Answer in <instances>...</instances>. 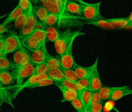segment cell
<instances>
[{
  "instance_id": "cell-1",
  "label": "cell",
  "mask_w": 132,
  "mask_h": 112,
  "mask_svg": "<svg viewBox=\"0 0 132 112\" xmlns=\"http://www.w3.org/2000/svg\"><path fill=\"white\" fill-rule=\"evenodd\" d=\"M85 35V33L78 31H73L70 29H67L61 33L60 37L54 42L55 49L58 55L63 53L68 48L70 43L77 36Z\"/></svg>"
},
{
  "instance_id": "cell-2",
  "label": "cell",
  "mask_w": 132,
  "mask_h": 112,
  "mask_svg": "<svg viewBox=\"0 0 132 112\" xmlns=\"http://www.w3.org/2000/svg\"><path fill=\"white\" fill-rule=\"evenodd\" d=\"M81 8V18L88 22L93 21L103 18L100 13L101 2L96 3H88L81 0H77Z\"/></svg>"
},
{
  "instance_id": "cell-3",
  "label": "cell",
  "mask_w": 132,
  "mask_h": 112,
  "mask_svg": "<svg viewBox=\"0 0 132 112\" xmlns=\"http://www.w3.org/2000/svg\"><path fill=\"white\" fill-rule=\"evenodd\" d=\"M35 64L30 62L24 65H15L12 73L16 78V86L20 87L23 83L25 78L29 77L33 75Z\"/></svg>"
},
{
  "instance_id": "cell-4",
  "label": "cell",
  "mask_w": 132,
  "mask_h": 112,
  "mask_svg": "<svg viewBox=\"0 0 132 112\" xmlns=\"http://www.w3.org/2000/svg\"><path fill=\"white\" fill-rule=\"evenodd\" d=\"M23 47L19 36L15 33L11 32L6 37L5 46L0 52V57L6 56L7 54L15 52Z\"/></svg>"
},
{
  "instance_id": "cell-5",
  "label": "cell",
  "mask_w": 132,
  "mask_h": 112,
  "mask_svg": "<svg viewBox=\"0 0 132 112\" xmlns=\"http://www.w3.org/2000/svg\"><path fill=\"white\" fill-rule=\"evenodd\" d=\"M73 40L67 49L61 55H59L58 58L61 64V68L64 69H74L76 63L72 55Z\"/></svg>"
},
{
  "instance_id": "cell-6",
  "label": "cell",
  "mask_w": 132,
  "mask_h": 112,
  "mask_svg": "<svg viewBox=\"0 0 132 112\" xmlns=\"http://www.w3.org/2000/svg\"><path fill=\"white\" fill-rule=\"evenodd\" d=\"M62 16L81 18V8L77 0L66 1Z\"/></svg>"
},
{
  "instance_id": "cell-7",
  "label": "cell",
  "mask_w": 132,
  "mask_h": 112,
  "mask_svg": "<svg viewBox=\"0 0 132 112\" xmlns=\"http://www.w3.org/2000/svg\"><path fill=\"white\" fill-rule=\"evenodd\" d=\"M13 59L15 65H24L31 62V53L26 48L22 47L14 52Z\"/></svg>"
},
{
  "instance_id": "cell-8",
  "label": "cell",
  "mask_w": 132,
  "mask_h": 112,
  "mask_svg": "<svg viewBox=\"0 0 132 112\" xmlns=\"http://www.w3.org/2000/svg\"><path fill=\"white\" fill-rule=\"evenodd\" d=\"M97 61L98 58H96L94 63L93 64V70L89 78L90 88L92 92H98L102 87L99 73L97 70Z\"/></svg>"
},
{
  "instance_id": "cell-9",
  "label": "cell",
  "mask_w": 132,
  "mask_h": 112,
  "mask_svg": "<svg viewBox=\"0 0 132 112\" xmlns=\"http://www.w3.org/2000/svg\"><path fill=\"white\" fill-rule=\"evenodd\" d=\"M48 78L46 74H42L40 75H32L30 77H29L28 79L19 87H18L16 91L14 92L13 94V98L17 96V95L24 88H30L31 86L35 84L37 82H39L40 81Z\"/></svg>"
},
{
  "instance_id": "cell-10",
  "label": "cell",
  "mask_w": 132,
  "mask_h": 112,
  "mask_svg": "<svg viewBox=\"0 0 132 112\" xmlns=\"http://www.w3.org/2000/svg\"><path fill=\"white\" fill-rule=\"evenodd\" d=\"M21 42L23 47L31 52L37 51L42 46L41 43L34 35L33 33L22 40Z\"/></svg>"
},
{
  "instance_id": "cell-11",
  "label": "cell",
  "mask_w": 132,
  "mask_h": 112,
  "mask_svg": "<svg viewBox=\"0 0 132 112\" xmlns=\"http://www.w3.org/2000/svg\"><path fill=\"white\" fill-rule=\"evenodd\" d=\"M47 53L48 52L46 50L45 44L42 45L38 50L31 52V62L35 65L45 63Z\"/></svg>"
},
{
  "instance_id": "cell-12",
  "label": "cell",
  "mask_w": 132,
  "mask_h": 112,
  "mask_svg": "<svg viewBox=\"0 0 132 112\" xmlns=\"http://www.w3.org/2000/svg\"><path fill=\"white\" fill-rule=\"evenodd\" d=\"M129 95H132V88H130L128 86H117L116 88L112 92L109 100L116 101Z\"/></svg>"
},
{
  "instance_id": "cell-13",
  "label": "cell",
  "mask_w": 132,
  "mask_h": 112,
  "mask_svg": "<svg viewBox=\"0 0 132 112\" xmlns=\"http://www.w3.org/2000/svg\"><path fill=\"white\" fill-rule=\"evenodd\" d=\"M110 29L130 27L131 23L127 17L120 18L107 19Z\"/></svg>"
},
{
  "instance_id": "cell-14",
  "label": "cell",
  "mask_w": 132,
  "mask_h": 112,
  "mask_svg": "<svg viewBox=\"0 0 132 112\" xmlns=\"http://www.w3.org/2000/svg\"><path fill=\"white\" fill-rule=\"evenodd\" d=\"M42 6L47 10V11L52 14H55L60 16L62 17L63 10L60 8L53 1H39Z\"/></svg>"
},
{
  "instance_id": "cell-15",
  "label": "cell",
  "mask_w": 132,
  "mask_h": 112,
  "mask_svg": "<svg viewBox=\"0 0 132 112\" xmlns=\"http://www.w3.org/2000/svg\"><path fill=\"white\" fill-rule=\"evenodd\" d=\"M1 86L10 85L16 81V78L12 72L9 71L0 70Z\"/></svg>"
},
{
  "instance_id": "cell-16",
  "label": "cell",
  "mask_w": 132,
  "mask_h": 112,
  "mask_svg": "<svg viewBox=\"0 0 132 112\" xmlns=\"http://www.w3.org/2000/svg\"><path fill=\"white\" fill-rule=\"evenodd\" d=\"M55 85L58 86V87L60 89V90L62 93L63 99L61 101V102H64V101L70 102L71 101L79 97L78 92L67 88L58 84H55Z\"/></svg>"
},
{
  "instance_id": "cell-17",
  "label": "cell",
  "mask_w": 132,
  "mask_h": 112,
  "mask_svg": "<svg viewBox=\"0 0 132 112\" xmlns=\"http://www.w3.org/2000/svg\"><path fill=\"white\" fill-rule=\"evenodd\" d=\"M79 92V97L80 98L84 107L85 109L91 108V104L93 95V92L91 89H82L78 92Z\"/></svg>"
},
{
  "instance_id": "cell-18",
  "label": "cell",
  "mask_w": 132,
  "mask_h": 112,
  "mask_svg": "<svg viewBox=\"0 0 132 112\" xmlns=\"http://www.w3.org/2000/svg\"><path fill=\"white\" fill-rule=\"evenodd\" d=\"M93 64L89 67H84L78 64H75L74 70L79 79L89 78L93 70Z\"/></svg>"
},
{
  "instance_id": "cell-19",
  "label": "cell",
  "mask_w": 132,
  "mask_h": 112,
  "mask_svg": "<svg viewBox=\"0 0 132 112\" xmlns=\"http://www.w3.org/2000/svg\"><path fill=\"white\" fill-rule=\"evenodd\" d=\"M33 12L38 21L45 23L49 12L42 5L35 6L32 7Z\"/></svg>"
},
{
  "instance_id": "cell-20",
  "label": "cell",
  "mask_w": 132,
  "mask_h": 112,
  "mask_svg": "<svg viewBox=\"0 0 132 112\" xmlns=\"http://www.w3.org/2000/svg\"><path fill=\"white\" fill-rule=\"evenodd\" d=\"M45 32L46 39L54 42L60 37L62 33L55 27H47Z\"/></svg>"
},
{
  "instance_id": "cell-21",
  "label": "cell",
  "mask_w": 132,
  "mask_h": 112,
  "mask_svg": "<svg viewBox=\"0 0 132 112\" xmlns=\"http://www.w3.org/2000/svg\"><path fill=\"white\" fill-rule=\"evenodd\" d=\"M46 74L48 78L54 80L55 82H61L64 79L63 72L61 68L48 70Z\"/></svg>"
},
{
  "instance_id": "cell-22",
  "label": "cell",
  "mask_w": 132,
  "mask_h": 112,
  "mask_svg": "<svg viewBox=\"0 0 132 112\" xmlns=\"http://www.w3.org/2000/svg\"><path fill=\"white\" fill-rule=\"evenodd\" d=\"M23 13V11L21 8L20 5L18 4L17 6L14 8V9L10 13L8 16L7 17L4 23L2 25L4 26L7 25L13 21H15L16 18L19 17L22 13Z\"/></svg>"
},
{
  "instance_id": "cell-23",
  "label": "cell",
  "mask_w": 132,
  "mask_h": 112,
  "mask_svg": "<svg viewBox=\"0 0 132 112\" xmlns=\"http://www.w3.org/2000/svg\"><path fill=\"white\" fill-rule=\"evenodd\" d=\"M10 87V86H9V87L1 86V106L4 102H6L14 108L12 102V99L13 98V95H11L8 91Z\"/></svg>"
},
{
  "instance_id": "cell-24",
  "label": "cell",
  "mask_w": 132,
  "mask_h": 112,
  "mask_svg": "<svg viewBox=\"0 0 132 112\" xmlns=\"http://www.w3.org/2000/svg\"><path fill=\"white\" fill-rule=\"evenodd\" d=\"M45 63L48 70L61 68V64L58 57H53L48 53L47 54Z\"/></svg>"
},
{
  "instance_id": "cell-25",
  "label": "cell",
  "mask_w": 132,
  "mask_h": 112,
  "mask_svg": "<svg viewBox=\"0 0 132 112\" xmlns=\"http://www.w3.org/2000/svg\"><path fill=\"white\" fill-rule=\"evenodd\" d=\"M62 17L57 14L49 13L45 21V24L47 27H56L59 24Z\"/></svg>"
},
{
  "instance_id": "cell-26",
  "label": "cell",
  "mask_w": 132,
  "mask_h": 112,
  "mask_svg": "<svg viewBox=\"0 0 132 112\" xmlns=\"http://www.w3.org/2000/svg\"><path fill=\"white\" fill-rule=\"evenodd\" d=\"M28 11H23V13L14 21V26L16 29L21 30L26 26Z\"/></svg>"
},
{
  "instance_id": "cell-27",
  "label": "cell",
  "mask_w": 132,
  "mask_h": 112,
  "mask_svg": "<svg viewBox=\"0 0 132 112\" xmlns=\"http://www.w3.org/2000/svg\"><path fill=\"white\" fill-rule=\"evenodd\" d=\"M116 87L117 86L109 87L102 86V87L100 89L98 92L103 101L106 100L107 99L109 100V98L112 92L116 88Z\"/></svg>"
},
{
  "instance_id": "cell-28",
  "label": "cell",
  "mask_w": 132,
  "mask_h": 112,
  "mask_svg": "<svg viewBox=\"0 0 132 112\" xmlns=\"http://www.w3.org/2000/svg\"><path fill=\"white\" fill-rule=\"evenodd\" d=\"M15 66L13 62L8 59L6 56L0 57V70L9 71L13 70Z\"/></svg>"
},
{
  "instance_id": "cell-29",
  "label": "cell",
  "mask_w": 132,
  "mask_h": 112,
  "mask_svg": "<svg viewBox=\"0 0 132 112\" xmlns=\"http://www.w3.org/2000/svg\"><path fill=\"white\" fill-rule=\"evenodd\" d=\"M55 84H58L64 87L67 88L78 92L76 82L71 81V80H68L65 78L62 81L59 82H56Z\"/></svg>"
},
{
  "instance_id": "cell-30",
  "label": "cell",
  "mask_w": 132,
  "mask_h": 112,
  "mask_svg": "<svg viewBox=\"0 0 132 112\" xmlns=\"http://www.w3.org/2000/svg\"><path fill=\"white\" fill-rule=\"evenodd\" d=\"M61 69H62L65 79L75 82L79 79L73 69H64L62 68Z\"/></svg>"
},
{
  "instance_id": "cell-31",
  "label": "cell",
  "mask_w": 132,
  "mask_h": 112,
  "mask_svg": "<svg viewBox=\"0 0 132 112\" xmlns=\"http://www.w3.org/2000/svg\"><path fill=\"white\" fill-rule=\"evenodd\" d=\"M35 30L36 29L34 27L30 28L26 26L25 27L23 28L21 30H20V32L18 36L20 39H21V40H23L25 38L31 35L34 32Z\"/></svg>"
},
{
  "instance_id": "cell-32",
  "label": "cell",
  "mask_w": 132,
  "mask_h": 112,
  "mask_svg": "<svg viewBox=\"0 0 132 112\" xmlns=\"http://www.w3.org/2000/svg\"><path fill=\"white\" fill-rule=\"evenodd\" d=\"M76 84L78 92L82 89H91L89 78L78 79L76 82Z\"/></svg>"
},
{
  "instance_id": "cell-33",
  "label": "cell",
  "mask_w": 132,
  "mask_h": 112,
  "mask_svg": "<svg viewBox=\"0 0 132 112\" xmlns=\"http://www.w3.org/2000/svg\"><path fill=\"white\" fill-rule=\"evenodd\" d=\"M38 20L37 19L32 10V8L28 11L26 26L30 28H34L36 25Z\"/></svg>"
},
{
  "instance_id": "cell-34",
  "label": "cell",
  "mask_w": 132,
  "mask_h": 112,
  "mask_svg": "<svg viewBox=\"0 0 132 112\" xmlns=\"http://www.w3.org/2000/svg\"><path fill=\"white\" fill-rule=\"evenodd\" d=\"M48 68L46 63H42L35 65L33 75H37L42 74H46Z\"/></svg>"
},
{
  "instance_id": "cell-35",
  "label": "cell",
  "mask_w": 132,
  "mask_h": 112,
  "mask_svg": "<svg viewBox=\"0 0 132 112\" xmlns=\"http://www.w3.org/2000/svg\"><path fill=\"white\" fill-rule=\"evenodd\" d=\"M70 102L77 112H84L85 107L80 98L79 97L71 101Z\"/></svg>"
},
{
  "instance_id": "cell-36",
  "label": "cell",
  "mask_w": 132,
  "mask_h": 112,
  "mask_svg": "<svg viewBox=\"0 0 132 112\" xmlns=\"http://www.w3.org/2000/svg\"><path fill=\"white\" fill-rule=\"evenodd\" d=\"M56 82L50 79V78H46L43 80H42L40 81L39 82H37L35 84L33 85L31 87H30L29 88H37V87H43V86H46L48 85H51L52 84H55Z\"/></svg>"
},
{
  "instance_id": "cell-37",
  "label": "cell",
  "mask_w": 132,
  "mask_h": 112,
  "mask_svg": "<svg viewBox=\"0 0 132 112\" xmlns=\"http://www.w3.org/2000/svg\"><path fill=\"white\" fill-rule=\"evenodd\" d=\"M33 34L38 39V40L39 41L42 45L45 44L46 38L45 35V32L44 31L40 30H35V31L33 33Z\"/></svg>"
},
{
  "instance_id": "cell-38",
  "label": "cell",
  "mask_w": 132,
  "mask_h": 112,
  "mask_svg": "<svg viewBox=\"0 0 132 112\" xmlns=\"http://www.w3.org/2000/svg\"><path fill=\"white\" fill-rule=\"evenodd\" d=\"M18 4L20 5L23 11H28L32 8V4L29 1L21 0L19 2Z\"/></svg>"
},
{
  "instance_id": "cell-39",
  "label": "cell",
  "mask_w": 132,
  "mask_h": 112,
  "mask_svg": "<svg viewBox=\"0 0 132 112\" xmlns=\"http://www.w3.org/2000/svg\"><path fill=\"white\" fill-rule=\"evenodd\" d=\"M103 101L102 100V98L99 94V92H93L91 107L95 104H97V103H103Z\"/></svg>"
},
{
  "instance_id": "cell-40",
  "label": "cell",
  "mask_w": 132,
  "mask_h": 112,
  "mask_svg": "<svg viewBox=\"0 0 132 112\" xmlns=\"http://www.w3.org/2000/svg\"><path fill=\"white\" fill-rule=\"evenodd\" d=\"M92 112H102L103 103H99L93 105L91 107Z\"/></svg>"
},
{
  "instance_id": "cell-41",
  "label": "cell",
  "mask_w": 132,
  "mask_h": 112,
  "mask_svg": "<svg viewBox=\"0 0 132 112\" xmlns=\"http://www.w3.org/2000/svg\"><path fill=\"white\" fill-rule=\"evenodd\" d=\"M6 37L4 34H0V52H2L5 46V40Z\"/></svg>"
},
{
  "instance_id": "cell-42",
  "label": "cell",
  "mask_w": 132,
  "mask_h": 112,
  "mask_svg": "<svg viewBox=\"0 0 132 112\" xmlns=\"http://www.w3.org/2000/svg\"><path fill=\"white\" fill-rule=\"evenodd\" d=\"M6 32H8V30L5 27V26H4L2 24H1L0 25V34H3L4 33H5Z\"/></svg>"
},
{
  "instance_id": "cell-43",
  "label": "cell",
  "mask_w": 132,
  "mask_h": 112,
  "mask_svg": "<svg viewBox=\"0 0 132 112\" xmlns=\"http://www.w3.org/2000/svg\"><path fill=\"white\" fill-rule=\"evenodd\" d=\"M84 112H92L91 108H87V109H85Z\"/></svg>"
},
{
  "instance_id": "cell-44",
  "label": "cell",
  "mask_w": 132,
  "mask_h": 112,
  "mask_svg": "<svg viewBox=\"0 0 132 112\" xmlns=\"http://www.w3.org/2000/svg\"><path fill=\"white\" fill-rule=\"evenodd\" d=\"M130 27H131L132 28V24H131V25H130Z\"/></svg>"
}]
</instances>
